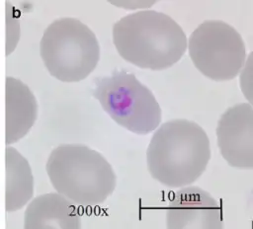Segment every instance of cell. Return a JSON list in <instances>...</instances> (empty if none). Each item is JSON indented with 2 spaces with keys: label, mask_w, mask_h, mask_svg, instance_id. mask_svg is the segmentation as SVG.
Wrapping results in <instances>:
<instances>
[{
  "label": "cell",
  "mask_w": 253,
  "mask_h": 229,
  "mask_svg": "<svg viewBox=\"0 0 253 229\" xmlns=\"http://www.w3.org/2000/svg\"><path fill=\"white\" fill-rule=\"evenodd\" d=\"M113 42L126 61L151 70L171 67L187 48V37L180 25L155 10L130 13L116 22Z\"/></svg>",
  "instance_id": "6da1fadb"
},
{
  "label": "cell",
  "mask_w": 253,
  "mask_h": 229,
  "mask_svg": "<svg viewBox=\"0 0 253 229\" xmlns=\"http://www.w3.org/2000/svg\"><path fill=\"white\" fill-rule=\"evenodd\" d=\"M211 158L210 139L196 122L178 118L154 132L146 151L148 172L160 184L181 188L196 182Z\"/></svg>",
  "instance_id": "7a4b0ae2"
},
{
  "label": "cell",
  "mask_w": 253,
  "mask_h": 229,
  "mask_svg": "<svg viewBox=\"0 0 253 229\" xmlns=\"http://www.w3.org/2000/svg\"><path fill=\"white\" fill-rule=\"evenodd\" d=\"M45 169L56 192L82 206L103 203L117 185L116 174L105 157L81 144L54 148Z\"/></svg>",
  "instance_id": "3957f363"
},
{
  "label": "cell",
  "mask_w": 253,
  "mask_h": 229,
  "mask_svg": "<svg viewBox=\"0 0 253 229\" xmlns=\"http://www.w3.org/2000/svg\"><path fill=\"white\" fill-rule=\"evenodd\" d=\"M40 53L49 74L73 83L90 75L100 59V45L93 31L75 18L54 20L44 30Z\"/></svg>",
  "instance_id": "277c9868"
},
{
  "label": "cell",
  "mask_w": 253,
  "mask_h": 229,
  "mask_svg": "<svg viewBox=\"0 0 253 229\" xmlns=\"http://www.w3.org/2000/svg\"><path fill=\"white\" fill-rule=\"evenodd\" d=\"M93 95L115 122L133 133H150L161 122L153 93L132 73L122 70L97 79Z\"/></svg>",
  "instance_id": "5b68a950"
},
{
  "label": "cell",
  "mask_w": 253,
  "mask_h": 229,
  "mask_svg": "<svg viewBox=\"0 0 253 229\" xmlns=\"http://www.w3.org/2000/svg\"><path fill=\"white\" fill-rule=\"evenodd\" d=\"M187 44L196 68L213 81L235 78L246 61L242 37L232 26L220 20L200 24Z\"/></svg>",
  "instance_id": "8992f818"
},
{
  "label": "cell",
  "mask_w": 253,
  "mask_h": 229,
  "mask_svg": "<svg viewBox=\"0 0 253 229\" xmlns=\"http://www.w3.org/2000/svg\"><path fill=\"white\" fill-rule=\"evenodd\" d=\"M217 146L227 164L253 168V109L248 103L234 105L220 116L216 127Z\"/></svg>",
  "instance_id": "52a82bcc"
},
{
  "label": "cell",
  "mask_w": 253,
  "mask_h": 229,
  "mask_svg": "<svg viewBox=\"0 0 253 229\" xmlns=\"http://www.w3.org/2000/svg\"><path fill=\"white\" fill-rule=\"evenodd\" d=\"M166 226L168 229H221V206L201 188H183L167 205Z\"/></svg>",
  "instance_id": "ba28073f"
},
{
  "label": "cell",
  "mask_w": 253,
  "mask_h": 229,
  "mask_svg": "<svg viewBox=\"0 0 253 229\" xmlns=\"http://www.w3.org/2000/svg\"><path fill=\"white\" fill-rule=\"evenodd\" d=\"M39 106L31 89L21 80H5V143L13 144L22 139L38 117Z\"/></svg>",
  "instance_id": "9c48e42d"
},
{
  "label": "cell",
  "mask_w": 253,
  "mask_h": 229,
  "mask_svg": "<svg viewBox=\"0 0 253 229\" xmlns=\"http://www.w3.org/2000/svg\"><path fill=\"white\" fill-rule=\"evenodd\" d=\"M26 229H79L81 216L77 206L58 192L35 197L25 211Z\"/></svg>",
  "instance_id": "30bf717a"
},
{
  "label": "cell",
  "mask_w": 253,
  "mask_h": 229,
  "mask_svg": "<svg viewBox=\"0 0 253 229\" xmlns=\"http://www.w3.org/2000/svg\"><path fill=\"white\" fill-rule=\"evenodd\" d=\"M5 209L13 212L26 205L34 194V177L27 159L15 148L5 149Z\"/></svg>",
  "instance_id": "8fae6325"
},
{
  "label": "cell",
  "mask_w": 253,
  "mask_h": 229,
  "mask_svg": "<svg viewBox=\"0 0 253 229\" xmlns=\"http://www.w3.org/2000/svg\"><path fill=\"white\" fill-rule=\"evenodd\" d=\"M20 38V22L18 11L15 7L6 2V55L11 54L16 48Z\"/></svg>",
  "instance_id": "7c38bea8"
}]
</instances>
